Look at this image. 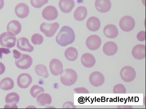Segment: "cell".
<instances>
[{
    "instance_id": "23",
    "label": "cell",
    "mask_w": 146,
    "mask_h": 109,
    "mask_svg": "<svg viewBox=\"0 0 146 109\" xmlns=\"http://www.w3.org/2000/svg\"><path fill=\"white\" fill-rule=\"evenodd\" d=\"M86 26L87 28L92 32L98 31L100 28L101 23L99 19L95 16L90 17L86 22Z\"/></svg>"
},
{
    "instance_id": "28",
    "label": "cell",
    "mask_w": 146,
    "mask_h": 109,
    "mask_svg": "<svg viewBox=\"0 0 146 109\" xmlns=\"http://www.w3.org/2000/svg\"><path fill=\"white\" fill-rule=\"evenodd\" d=\"M35 70L38 76L44 78H48L49 74L46 66L44 65L40 64L37 65L35 67Z\"/></svg>"
},
{
    "instance_id": "27",
    "label": "cell",
    "mask_w": 146,
    "mask_h": 109,
    "mask_svg": "<svg viewBox=\"0 0 146 109\" xmlns=\"http://www.w3.org/2000/svg\"><path fill=\"white\" fill-rule=\"evenodd\" d=\"M14 85L13 80L9 77H6L2 79L0 82V88L5 91L12 89Z\"/></svg>"
},
{
    "instance_id": "34",
    "label": "cell",
    "mask_w": 146,
    "mask_h": 109,
    "mask_svg": "<svg viewBox=\"0 0 146 109\" xmlns=\"http://www.w3.org/2000/svg\"><path fill=\"white\" fill-rule=\"evenodd\" d=\"M76 106L72 102L70 101H67L64 102L62 106L63 108H75Z\"/></svg>"
},
{
    "instance_id": "18",
    "label": "cell",
    "mask_w": 146,
    "mask_h": 109,
    "mask_svg": "<svg viewBox=\"0 0 146 109\" xmlns=\"http://www.w3.org/2000/svg\"><path fill=\"white\" fill-rule=\"evenodd\" d=\"M118 49L117 45L114 42L109 41L106 43L103 47L104 53L108 56H112L115 54Z\"/></svg>"
},
{
    "instance_id": "38",
    "label": "cell",
    "mask_w": 146,
    "mask_h": 109,
    "mask_svg": "<svg viewBox=\"0 0 146 109\" xmlns=\"http://www.w3.org/2000/svg\"><path fill=\"white\" fill-rule=\"evenodd\" d=\"M5 67L3 63L0 62V75L2 74L5 72Z\"/></svg>"
},
{
    "instance_id": "15",
    "label": "cell",
    "mask_w": 146,
    "mask_h": 109,
    "mask_svg": "<svg viewBox=\"0 0 146 109\" xmlns=\"http://www.w3.org/2000/svg\"><path fill=\"white\" fill-rule=\"evenodd\" d=\"M20 97L18 94L14 92L9 93L5 97V102L7 104L5 107L17 108L16 104L18 103Z\"/></svg>"
},
{
    "instance_id": "17",
    "label": "cell",
    "mask_w": 146,
    "mask_h": 109,
    "mask_svg": "<svg viewBox=\"0 0 146 109\" xmlns=\"http://www.w3.org/2000/svg\"><path fill=\"white\" fill-rule=\"evenodd\" d=\"M95 6L96 10L102 13H106L109 11L111 7L110 0H96Z\"/></svg>"
},
{
    "instance_id": "22",
    "label": "cell",
    "mask_w": 146,
    "mask_h": 109,
    "mask_svg": "<svg viewBox=\"0 0 146 109\" xmlns=\"http://www.w3.org/2000/svg\"><path fill=\"white\" fill-rule=\"evenodd\" d=\"M103 32L108 38L113 39L116 37L118 34V30L116 26L113 24L106 25L104 27Z\"/></svg>"
},
{
    "instance_id": "20",
    "label": "cell",
    "mask_w": 146,
    "mask_h": 109,
    "mask_svg": "<svg viewBox=\"0 0 146 109\" xmlns=\"http://www.w3.org/2000/svg\"><path fill=\"white\" fill-rule=\"evenodd\" d=\"M75 5L74 0H60L58 3L60 10L66 13L71 12L75 6Z\"/></svg>"
},
{
    "instance_id": "35",
    "label": "cell",
    "mask_w": 146,
    "mask_h": 109,
    "mask_svg": "<svg viewBox=\"0 0 146 109\" xmlns=\"http://www.w3.org/2000/svg\"><path fill=\"white\" fill-rule=\"evenodd\" d=\"M74 91L77 93H89L86 88L84 87H77L74 89Z\"/></svg>"
},
{
    "instance_id": "16",
    "label": "cell",
    "mask_w": 146,
    "mask_h": 109,
    "mask_svg": "<svg viewBox=\"0 0 146 109\" xmlns=\"http://www.w3.org/2000/svg\"><path fill=\"white\" fill-rule=\"evenodd\" d=\"M133 56L135 59L141 60L145 57V46L143 44H138L133 47L131 51Z\"/></svg>"
},
{
    "instance_id": "36",
    "label": "cell",
    "mask_w": 146,
    "mask_h": 109,
    "mask_svg": "<svg viewBox=\"0 0 146 109\" xmlns=\"http://www.w3.org/2000/svg\"><path fill=\"white\" fill-rule=\"evenodd\" d=\"M11 51L9 49L0 48V58L2 59V54H7L10 53Z\"/></svg>"
},
{
    "instance_id": "39",
    "label": "cell",
    "mask_w": 146,
    "mask_h": 109,
    "mask_svg": "<svg viewBox=\"0 0 146 109\" xmlns=\"http://www.w3.org/2000/svg\"><path fill=\"white\" fill-rule=\"evenodd\" d=\"M4 4V0H0V10L3 7Z\"/></svg>"
},
{
    "instance_id": "25",
    "label": "cell",
    "mask_w": 146,
    "mask_h": 109,
    "mask_svg": "<svg viewBox=\"0 0 146 109\" xmlns=\"http://www.w3.org/2000/svg\"><path fill=\"white\" fill-rule=\"evenodd\" d=\"M87 15V10L86 8L83 6L78 7L74 13V18L78 21L84 20Z\"/></svg>"
},
{
    "instance_id": "9",
    "label": "cell",
    "mask_w": 146,
    "mask_h": 109,
    "mask_svg": "<svg viewBox=\"0 0 146 109\" xmlns=\"http://www.w3.org/2000/svg\"><path fill=\"white\" fill-rule=\"evenodd\" d=\"M89 81L93 86L98 87L104 84L105 81V77L101 72L98 71H94L90 75Z\"/></svg>"
},
{
    "instance_id": "7",
    "label": "cell",
    "mask_w": 146,
    "mask_h": 109,
    "mask_svg": "<svg viewBox=\"0 0 146 109\" xmlns=\"http://www.w3.org/2000/svg\"><path fill=\"white\" fill-rule=\"evenodd\" d=\"M33 60L29 55L22 54L21 57L18 59H15L16 66L21 69L25 70L29 68L32 65Z\"/></svg>"
},
{
    "instance_id": "5",
    "label": "cell",
    "mask_w": 146,
    "mask_h": 109,
    "mask_svg": "<svg viewBox=\"0 0 146 109\" xmlns=\"http://www.w3.org/2000/svg\"><path fill=\"white\" fill-rule=\"evenodd\" d=\"M59 27V24L57 22L50 24L43 22L40 25V28L46 37H51L54 35Z\"/></svg>"
},
{
    "instance_id": "32",
    "label": "cell",
    "mask_w": 146,
    "mask_h": 109,
    "mask_svg": "<svg viewBox=\"0 0 146 109\" xmlns=\"http://www.w3.org/2000/svg\"><path fill=\"white\" fill-rule=\"evenodd\" d=\"M48 0H31V3L34 7L39 8L48 2Z\"/></svg>"
},
{
    "instance_id": "11",
    "label": "cell",
    "mask_w": 146,
    "mask_h": 109,
    "mask_svg": "<svg viewBox=\"0 0 146 109\" xmlns=\"http://www.w3.org/2000/svg\"><path fill=\"white\" fill-rule=\"evenodd\" d=\"M42 14L44 18L48 20L56 19L58 16V12L54 6H48L43 10Z\"/></svg>"
},
{
    "instance_id": "24",
    "label": "cell",
    "mask_w": 146,
    "mask_h": 109,
    "mask_svg": "<svg viewBox=\"0 0 146 109\" xmlns=\"http://www.w3.org/2000/svg\"><path fill=\"white\" fill-rule=\"evenodd\" d=\"M38 104L42 106H47L50 105L52 102V98L50 95L47 93H42L36 98Z\"/></svg>"
},
{
    "instance_id": "37",
    "label": "cell",
    "mask_w": 146,
    "mask_h": 109,
    "mask_svg": "<svg viewBox=\"0 0 146 109\" xmlns=\"http://www.w3.org/2000/svg\"><path fill=\"white\" fill-rule=\"evenodd\" d=\"M13 57L16 59H19L21 57L22 54L17 50L14 49L13 51Z\"/></svg>"
},
{
    "instance_id": "4",
    "label": "cell",
    "mask_w": 146,
    "mask_h": 109,
    "mask_svg": "<svg viewBox=\"0 0 146 109\" xmlns=\"http://www.w3.org/2000/svg\"><path fill=\"white\" fill-rule=\"evenodd\" d=\"M136 72L133 68L130 66L123 67L120 72L121 78L124 81L130 82L133 81L136 76Z\"/></svg>"
},
{
    "instance_id": "12",
    "label": "cell",
    "mask_w": 146,
    "mask_h": 109,
    "mask_svg": "<svg viewBox=\"0 0 146 109\" xmlns=\"http://www.w3.org/2000/svg\"><path fill=\"white\" fill-rule=\"evenodd\" d=\"M32 82V78L31 76L27 73H23L18 77L17 83L19 87L22 89H26L28 87Z\"/></svg>"
},
{
    "instance_id": "1",
    "label": "cell",
    "mask_w": 146,
    "mask_h": 109,
    "mask_svg": "<svg viewBox=\"0 0 146 109\" xmlns=\"http://www.w3.org/2000/svg\"><path fill=\"white\" fill-rule=\"evenodd\" d=\"M75 39L73 30L68 26H63L56 37V41L59 45L64 47L72 43Z\"/></svg>"
},
{
    "instance_id": "30",
    "label": "cell",
    "mask_w": 146,
    "mask_h": 109,
    "mask_svg": "<svg viewBox=\"0 0 146 109\" xmlns=\"http://www.w3.org/2000/svg\"><path fill=\"white\" fill-rule=\"evenodd\" d=\"M44 38L41 35L38 33L33 34L31 37L32 43L35 45L41 44L43 41Z\"/></svg>"
},
{
    "instance_id": "31",
    "label": "cell",
    "mask_w": 146,
    "mask_h": 109,
    "mask_svg": "<svg viewBox=\"0 0 146 109\" xmlns=\"http://www.w3.org/2000/svg\"><path fill=\"white\" fill-rule=\"evenodd\" d=\"M113 90L114 93H125L126 92L125 87L121 84H117L114 86Z\"/></svg>"
},
{
    "instance_id": "10",
    "label": "cell",
    "mask_w": 146,
    "mask_h": 109,
    "mask_svg": "<svg viewBox=\"0 0 146 109\" xmlns=\"http://www.w3.org/2000/svg\"><path fill=\"white\" fill-rule=\"evenodd\" d=\"M49 67L51 74L54 76L61 75L63 72V65L60 60L53 58L50 62Z\"/></svg>"
},
{
    "instance_id": "29",
    "label": "cell",
    "mask_w": 146,
    "mask_h": 109,
    "mask_svg": "<svg viewBox=\"0 0 146 109\" xmlns=\"http://www.w3.org/2000/svg\"><path fill=\"white\" fill-rule=\"evenodd\" d=\"M44 89L42 87L37 85H33L30 90L31 96L34 98H36L40 94L44 93Z\"/></svg>"
},
{
    "instance_id": "33",
    "label": "cell",
    "mask_w": 146,
    "mask_h": 109,
    "mask_svg": "<svg viewBox=\"0 0 146 109\" xmlns=\"http://www.w3.org/2000/svg\"><path fill=\"white\" fill-rule=\"evenodd\" d=\"M137 39L141 41H144L145 39V32L142 31L139 32L137 34Z\"/></svg>"
},
{
    "instance_id": "6",
    "label": "cell",
    "mask_w": 146,
    "mask_h": 109,
    "mask_svg": "<svg viewBox=\"0 0 146 109\" xmlns=\"http://www.w3.org/2000/svg\"><path fill=\"white\" fill-rule=\"evenodd\" d=\"M135 22L132 17L126 16L122 17L119 22V26L121 29L125 32L132 30L135 27Z\"/></svg>"
},
{
    "instance_id": "3",
    "label": "cell",
    "mask_w": 146,
    "mask_h": 109,
    "mask_svg": "<svg viewBox=\"0 0 146 109\" xmlns=\"http://www.w3.org/2000/svg\"><path fill=\"white\" fill-rule=\"evenodd\" d=\"M17 38L13 34L9 32H4L0 35V44L3 47L11 48L16 44Z\"/></svg>"
},
{
    "instance_id": "21",
    "label": "cell",
    "mask_w": 146,
    "mask_h": 109,
    "mask_svg": "<svg viewBox=\"0 0 146 109\" xmlns=\"http://www.w3.org/2000/svg\"><path fill=\"white\" fill-rule=\"evenodd\" d=\"M22 26L20 22L16 20H12L8 23L7 26V31L15 36L21 32Z\"/></svg>"
},
{
    "instance_id": "26",
    "label": "cell",
    "mask_w": 146,
    "mask_h": 109,
    "mask_svg": "<svg viewBox=\"0 0 146 109\" xmlns=\"http://www.w3.org/2000/svg\"><path fill=\"white\" fill-rule=\"evenodd\" d=\"M64 56L66 58L70 61L76 60L78 56V52L76 49L70 47L67 48L64 52Z\"/></svg>"
},
{
    "instance_id": "19",
    "label": "cell",
    "mask_w": 146,
    "mask_h": 109,
    "mask_svg": "<svg viewBox=\"0 0 146 109\" xmlns=\"http://www.w3.org/2000/svg\"><path fill=\"white\" fill-rule=\"evenodd\" d=\"M81 62L84 66L87 68H90L95 64L96 60L92 54L86 53L82 55L81 58Z\"/></svg>"
},
{
    "instance_id": "14",
    "label": "cell",
    "mask_w": 146,
    "mask_h": 109,
    "mask_svg": "<svg viewBox=\"0 0 146 109\" xmlns=\"http://www.w3.org/2000/svg\"><path fill=\"white\" fill-rule=\"evenodd\" d=\"M17 16L21 18H24L29 15L30 12L28 5L24 3H20L15 7V10Z\"/></svg>"
},
{
    "instance_id": "13",
    "label": "cell",
    "mask_w": 146,
    "mask_h": 109,
    "mask_svg": "<svg viewBox=\"0 0 146 109\" xmlns=\"http://www.w3.org/2000/svg\"><path fill=\"white\" fill-rule=\"evenodd\" d=\"M17 46L21 51L31 52L34 50V47L30 44L28 39L25 37L18 38Z\"/></svg>"
},
{
    "instance_id": "8",
    "label": "cell",
    "mask_w": 146,
    "mask_h": 109,
    "mask_svg": "<svg viewBox=\"0 0 146 109\" xmlns=\"http://www.w3.org/2000/svg\"><path fill=\"white\" fill-rule=\"evenodd\" d=\"M102 41L100 37L96 35H92L86 39V43L88 48L91 50L98 49L101 46Z\"/></svg>"
},
{
    "instance_id": "2",
    "label": "cell",
    "mask_w": 146,
    "mask_h": 109,
    "mask_svg": "<svg viewBox=\"0 0 146 109\" xmlns=\"http://www.w3.org/2000/svg\"><path fill=\"white\" fill-rule=\"evenodd\" d=\"M78 75L76 72L71 68H67L63 70L61 74L60 79L62 84L66 86H70L76 81Z\"/></svg>"
}]
</instances>
